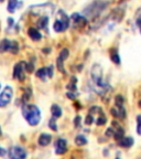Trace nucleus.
Wrapping results in <instances>:
<instances>
[{
	"mask_svg": "<svg viewBox=\"0 0 141 159\" xmlns=\"http://www.w3.org/2000/svg\"><path fill=\"white\" fill-rule=\"evenodd\" d=\"M22 115L25 118V120L30 125H32V126L38 125L41 120V112L35 105L32 104L22 105Z\"/></svg>",
	"mask_w": 141,
	"mask_h": 159,
	"instance_id": "1",
	"label": "nucleus"
},
{
	"mask_svg": "<svg viewBox=\"0 0 141 159\" xmlns=\"http://www.w3.org/2000/svg\"><path fill=\"white\" fill-rule=\"evenodd\" d=\"M107 6H108V2L105 1V0H95L89 6H87L86 9L84 10V13L87 17H96L104 9H106Z\"/></svg>",
	"mask_w": 141,
	"mask_h": 159,
	"instance_id": "2",
	"label": "nucleus"
},
{
	"mask_svg": "<svg viewBox=\"0 0 141 159\" xmlns=\"http://www.w3.org/2000/svg\"><path fill=\"white\" fill-rule=\"evenodd\" d=\"M12 95H13V91L10 86H7L4 90V92L0 94V107H4L7 106L12 100Z\"/></svg>",
	"mask_w": 141,
	"mask_h": 159,
	"instance_id": "3",
	"label": "nucleus"
},
{
	"mask_svg": "<svg viewBox=\"0 0 141 159\" xmlns=\"http://www.w3.org/2000/svg\"><path fill=\"white\" fill-rule=\"evenodd\" d=\"M9 158L10 159H25L27 158V152L22 147L13 146L9 150Z\"/></svg>",
	"mask_w": 141,
	"mask_h": 159,
	"instance_id": "4",
	"label": "nucleus"
},
{
	"mask_svg": "<svg viewBox=\"0 0 141 159\" xmlns=\"http://www.w3.org/2000/svg\"><path fill=\"white\" fill-rule=\"evenodd\" d=\"M25 62H19L15 65L13 68V77L15 79H18L19 81H23L24 80V71H27L25 69Z\"/></svg>",
	"mask_w": 141,
	"mask_h": 159,
	"instance_id": "5",
	"label": "nucleus"
},
{
	"mask_svg": "<svg viewBox=\"0 0 141 159\" xmlns=\"http://www.w3.org/2000/svg\"><path fill=\"white\" fill-rule=\"evenodd\" d=\"M69 28V17L64 16L62 19L56 20L54 22V31L55 32H63Z\"/></svg>",
	"mask_w": 141,
	"mask_h": 159,
	"instance_id": "6",
	"label": "nucleus"
},
{
	"mask_svg": "<svg viewBox=\"0 0 141 159\" xmlns=\"http://www.w3.org/2000/svg\"><path fill=\"white\" fill-rule=\"evenodd\" d=\"M66 146H67V143L65 139L58 138V140L55 141V152L58 155H63L66 152Z\"/></svg>",
	"mask_w": 141,
	"mask_h": 159,
	"instance_id": "7",
	"label": "nucleus"
},
{
	"mask_svg": "<svg viewBox=\"0 0 141 159\" xmlns=\"http://www.w3.org/2000/svg\"><path fill=\"white\" fill-rule=\"evenodd\" d=\"M110 113L112 114V116H115L117 118H120V119H123L126 117V111L123 108V105L121 106H115V107H112L110 109Z\"/></svg>",
	"mask_w": 141,
	"mask_h": 159,
	"instance_id": "8",
	"label": "nucleus"
},
{
	"mask_svg": "<svg viewBox=\"0 0 141 159\" xmlns=\"http://www.w3.org/2000/svg\"><path fill=\"white\" fill-rule=\"evenodd\" d=\"M28 36H29L33 41H39V40H41V38H42L41 33L39 32V30L35 29V28H33V27H31V28L28 29Z\"/></svg>",
	"mask_w": 141,
	"mask_h": 159,
	"instance_id": "9",
	"label": "nucleus"
},
{
	"mask_svg": "<svg viewBox=\"0 0 141 159\" xmlns=\"http://www.w3.org/2000/svg\"><path fill=\"white\" fill-rule=\"evenodd\" d=\"M132 144H134V139L131 137H123L120 140H118V145L120 147H125V148L131 147Z\"/></svg>",
	"mask_w": 141,
	"mask_h": 159,
	"instance_id": "10",
	"label": "nucleus"
},
{
	"mask_svg": "<svg viewBox=\"0 0 141 159\" xmlns=\"http://www.w3.org/2000/svg\"><path fill=\"white\" fill-rule=\"evenodd\" d=\"M10 47L11 41H9L8 39L1 40V42H0V53H4L7 51H10Z\"/></svg>",
	"mask_w": 141,
	"mask_h": 159,
	"instance_id": "11",
	"label": "nucleus"
},
{
	"mask_svg": "<svg viewBox=\"0 0 141 159\" xmlns=\"http://www.w3.org/2000/svg\"><path fill=\"white\" fill-rule=\"evenodd\" d=\"M51 139H52V137H51V135L49 134H42L39 137V145L40 146H47V145L51 143Z\"/></svg>",
	"mask_w": 141,
	"mask_h": 159,
	"instance_id": "12",
	"label": "nucleus"
},
{
	"mask_svg": "<svg viewBox=\"0 0 141 159\" xmlns=\"http://www.w3.org/2000/svg\"><path fill=\"white\" fill-rule=\"evenodd\" d=\"M51 113H52L53 117H55V118H58V117H61V116H62L61 107H60L58 105H56V104L52 105V107H51Z\"/></svg>",
	"mask_w": 141,
	"mask_h": 159,
	"instance_id": "13",
	"label": "nucleus"
},
{
	"mask_svg": "<svg viewBox=\"0 0 141 159\" xmlns=\"http://www.w3.org/2000/svg\"><path fill=\"white\" fill-rule=\"evenodd\" d=\"M110 59H111V61L115 64H120V56L116 49H111L110 50Z\"/></svg>",
	"mask_w": 141,
	"mask_h": 159,
	"instance_id": "14",
	"label": "nucleus"
},
{
	"mask_svg": "<svg viewBox=\"0 0 141 159\" xmlns=\"http://www.w3.org/2000/svg\"><path fill=\"white\" fill-rule=\"evenodd\" d=\"M35 75H36V77H39V79L42 80V81H45V80H47V68H41V69H39L38 71H36Z\"/></svg>",
	"mask_w": 141,
	"mask_h": 159,
	"instance_id": "15",
	"label": "nucleus"
},
{
	"mask_svg": "<svg viewBox=\"0 0 141 159\" xmlns=\"http://www.w3.org/2000/svg\"><path fill=\"white\" fill-rule=\"evenodd\" d=\"M17 4H18V0H9V2H8V11L12 13V12H15L16 8H17Z\"/></svg>",
	"mask_w": 141,
	"mask_h": 159,
	"instance_id": "16",
	"label": "nucleus"
},
{
	"mask_svg": "<svg viewBox=\"0 0 141 159\" xmlns=\"http://www.w3.org/2000/svg\"><path fill=\"white\" fill-rule=\"evenodd\" d=\"M49 23V18L47 17H42L40 18V20L38 21V28L39 29H44Z\"/></svg>",
	"mask_w": 141,
	"mask_h": 159,
	"instance_id": "17",
	"label": "nucleus"
},
{
	"mask_svg": "<svg viewBox=\"0 0 141 159\" xmlns=\"http://www.w3.org/2000/svg\"><path fill=\"white\" fill-rule=\"evenodd\" d=\"M69 49L64 48V49H62V51L60 52V54H58V59H60V60H62V61H65L66 59L69 58Z\"/></svg>",
	"mask_w": 141,
	"mask_h": 159,
	"instance_id": "18",
	"label": "nucleus"
},
{
	"mask_svg": "<svg viewBox=\"0 0 141 159\" xmlns=\"http://www.w3.org/2000/svg\"><path fill=\"white\" fill-rule=\"evenodd\" d=\"M86 143H87V139L84 136H82V135H78L75 138V144L77 146H84V145H86Z\"/></svg>",
	"mask_w": 141,
	"mask_h": 159,
	"instance_id": "19",
	"label": "nucleus"
},
{
	"mask_svg": "<svg viewBox=\"0 0 141 159\" xmlns=\"http://www.w3.org/2000/svg\"><path fill=\"white\" fill-rule=\"evenodd\" d=\"M106 122H107V118H106V116L104 115V113L100 114V115L97 117V119H96V124H97L98 126H103V125H105Z\"/></svg>",
	"mask_w": 141,
	"mask_h": 159,
	"instance_id": "20",
	"label": "nucleus"
},
{
	"mask_svg": "<svg viewBox=\"0 0 141 159\" xmlns=\"http://www.w3.org/2000/svg\"><path fill=\"white\" fill-rule=\"evenodd\" d=\"M19 51V45L17 42H11V47H10V52L11 53H13V54H17Z\"/></svg>",
	"mask_w": 141,
	"mask_h": 159,
	"instance_id": "21",
	"label": "nucleus"
},
{
	"mask_svg": "<svg viewBox=\"0 0 141 159\" xmlns=\"http://www.w3.org/2000/svg\"><path fill=\"white\" fill-rule=\"evenodd\" d=\"M49 127H50L52 130H54V132L58 130V126H56V124H55V117H52V118L49 120Z\"/></svg>",
	"mask_w": 141,
	"mask_h": 159,
	"instance_id": "22",
	"label": "nucleus"
},
{
	"mask_svg": "<svg viewBox=\"0 0 141 159\" xmlns=\"http://www.w3.org/2000/svg\"><path fill=\"white\" fill-rule=\"evenodd\" d=\"M94 120H95L94 116L91 115V114H88V115L86 116V118H85V123H86L87 125H91V124H93Z\"/></svg>",
	"mask_w": 141,
	"mask_h": 159,
	"instance_id": "23",
	"label": "nucleus"
},
{
	"mask_svg": "<svg viewBox=\"0 0 141 159\" xmlns=\"http://www.w3.org/2000/svg\"><path fill=\"white\" fill-rule=\"evenodd\" d=\"M137 123H138V125H137V133L139 135H141V114H140V115H138Z\"/></svg>",
	"mask_w": 141,
	"mask_h": 159,
	"instance_id": "24",
	"label": "nucleus"
},
{
	"mask_svg": "<svg viewBox=\"0 0 141 159\" xmlns=\"http://www.w3.org/2000/svg\"><path fill=\"white\" fill-rule=\"evenodd\" d=\"M123 97L121 96V95H117L116 96V105L117 106H121V105H123Z\"/></svg>",
	"mask_w": 141,
	"mask_h": 159,
	"instance_id": "25",
	"label": "nucleus"
},
{
	"mask_svg": "<svg viewBox=\"0 0 141 159\" xmlns=\"http://www.w3.org/2000/svg\"><path fill=\"white\" fill-rule=\"evenodd\" d=\"M47 73L49 77H52V76H53V66H52V65H50L49 68H47Z\"/></svg>",
	"mask_w": 141,
	"mask_h": 159,
	"instance_id": "26",
	"label": "nucleus"
},
{
	"mask_svg": "<svg viewBox=\"0 0 141 159\" xmlns=\"http://www.w3.org/2000/svg\"><path fill=\"white\" fill-rule=\"evenodd\" d=\"M74 125H75V127H78L80 125V116H76L75 118H74Z\"/></svg>",
	"mask_w": 141,
	"mask_h": 159,
	"instance_id": "27",
	"label": "nucleus"
},
{
	"mask_svg": "<svg viewBox=\"0 0 141 159\" xmlns=\"http://www.w3.org/2000/svg\"><path fill=\"white\" fill-rule=\"evenodd\" d=\"M114 134H115V132H114L112 128H108L107 132H106V135H107L108 137H114Z\"/></svg>",
	"mask_w": 141,
	"mask_h": 159,
	"instance_id": "28",
	"label": "nucleus"
},
{
	"mask_svg": "<svg viewBox=\"0 0 141 159\" xmlns=\"http://www.w3.org/2000/svg\"><path fill=\"white\" fill-rule=\"evenodd\" d=\"M67 96H69V98H72V100L75 98V95L73 94V93H67Z\"/></svg>",
	"mask_w": 141,
	"mask_h": 159,
	"instance_id": "29",
	"label": "nucleus"
},
{
	"mask_svg": "<svg viewBox=\"0 0 141 159\" xmlns=\"http://www.w3.org/2000/svg\"><path fill=\"white\" fill-rule=\"evenodd\" d=\"M4 154H6V152H4V149H1V148H0V156L4 155Z\"/></svg>",
	"mask_w": 141,
	"mask_h": 159,
	"instance_id": "30",
	"label": "nucleus"
},
{
	"mask_svg": "<svg viewBox=\"0 0 141 159\" xmlns=\"http://www.w3.org/2000/svg\"><path fill=\"white\" fill-rule=\"evenodd\" d=\"M8 22H9V25H12V23H13V20H12V19H11V18H9V19H8Z\"/></svg>",
	"mask_w": 141,
	"mask_h": 159,
	"instance_id": "31",
	"label": "nucleus"
},
{
	"mask_svg": "<svg viewBox=\"0 0 141 159\" xmlns=\"http://www.w3.org/2000/svg\"><path fill=\"white\" fill-rule=\"evenodd\" d=\"M0 1H1V2H2V1H4V0H0Z\"/></svg>",
	"mask_w": 141,
	"mask_h": 159,
	"instance_id": "32",
	"label": "nucleus"
},
{
	"mask_svg": "<svg viewBox=\"0 0 141 159\" xmlns=\"http://www.w3.org/2000/svg\"><path fill=\"white\" fill-rule=\"evenodd\" d=\"M140 32H141V27H140Z\"/></svg>",
	"mask_w": 141,
	"mask_h": 159,
	"instance_id": "33",
	"label": "nucleus"
},
{
	"mask_svg": "<svg viewBox=\"0 0 141 159\" xmlns=\"http://www.w3.org/2000/svg\"><path fill=\"white\" fill-rule=\"evenodd\" d=\"M116 159H119V158H116Z\"/></svg>",
	"mask_w": 141,
	"mask_h": 159,
	"instance_id": "34",
	"label": "nucleus"
},
{
	"mask_svg": "<svg viewBox=\"0 0 141 159\" xmlns=\"http://www.w3.org/2000/svg\"><path fill=\"white\" fill-rule=\"evenodd\" d=\"M0 88H1V86H0Z\"/></svg>",
	"mask_w": 141,
	"mask_h": 159,
	"instance_id": "35",
	"label": "nucleus"
}]
</instances>
